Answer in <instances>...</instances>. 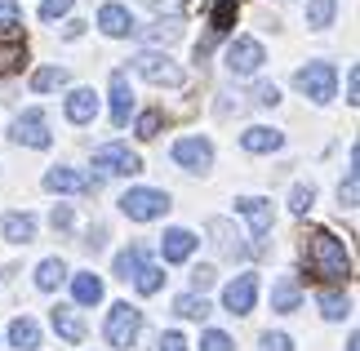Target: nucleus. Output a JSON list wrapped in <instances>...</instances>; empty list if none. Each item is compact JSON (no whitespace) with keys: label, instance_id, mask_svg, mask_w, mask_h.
<instances>
[{"label":"nucleus","instance_id":"nucleus-32","mask_svg":"<svg viewBox=\"0 0 360 351\" xmlns=\"http://www.w3.org/2000/svg\"><path fill=\"white\" fill-rule=\"evenodd\" d=\"M311 205H316V187L311 182H298V187L289 191V209H294V214H307Z\"/></svg>","mask_w":360,"mask_h":351},{"label":"nucleus","instance_id":"nucleus-40","mask_svg":"<svg viewBox=\"0 0 360 351\" xmlns=\"http://www.w3.org/2000/svg\"><path fill=\"white\" fill-rule=\"evenodd\" d=\"M254 103L276 107V103H281V89H276V85H258V89H254Z\"/></svg>","mask_w":360,"mask_h":351},{"label":"nucleus","instance_id":"nucleus-15","mask_svg":"<svg viewBox=\"0 0 360 351\" xmlns=\"http://www.w3.org/2000/svg\"><path fill=\"white\" fill-rule=\"evenodd\" d=\"M129 111H134V94H129V76L112 72V125L124 129L129 125Z\"/></svg>","mask_w":360,"mask_h":351},{"label":"nucleus","instance_id":"nucleus-39","mask_svg":"<svg viewBox=\"0 0 360 351\" xmlns=\"http://www.w3.org/2000/svg\"><path fill=\"white\" fill-rule=\"evenodd\" d=\"M214 285V267H196V272H191V293H205Z\"/></svg>","mask_w":360,"mask_h":351},{"label":"nucleus","instance_id":"nucleus-26","mask_svg":"<svg viewBox=\"0 0 360 351\" xmlns=\"http://www.w3.org/2000/svg\"><path fill=\"white\" fill-rule=\"evenodd\" d=\"M63 280H67V262L63 258H45V262L36 267V289L49 293V289H58Z\"/></svg>","mask_w":360,"mask_h":351},{"label":"nucleus","instance_id":"nucleus-17","mask_svg":"<svg viewBox=\"0 0 360 351\" xmlns=\"http://www.w3.org/2000/svg\"><path fill=\"white\" fill-rule=\"evenodd\" d=\"M298 302H302L298 276H281V280H276V285H271V312L289 316V312H298Z\"/></svg>","mask_w":360,"mask_h":351},{"label":"nucleus","instance_id":"nucleus-37","mask_svg":"<svg viewBox=\"0 0 360 351\" xmlns=\"http://www.w3.org/2000/svg\"><path fill=\"white\" fill-rule=\"evenodd\" d=\"M63 13H72V0H45V5H40V18H45V23L63 18Z\"/></svg>","mask_w":360,"mask_h":351},{"label":"nucleus","instance_id":"nucleus-5","mask_svg":"<svg viewBox=\"0 0 360 351\" xmlns=\"http://www.w3.org/2000/svg\"><path fill=\"white\" fill-rule=\"evenodd\" d=\"M236 214H245V222H249V241H254L249 249L262 254V241H267V231H271V200H262V196H240Z\"/></svg>","mask_w":360,"mask_h":351},{"label":"nucleus","instance_id":"nucleus-28","mask_svg":"<svg viewBox=\"0 0 360 351\" xmlns=\"http://www.w3.org/2000/svg\"><path fill=\"white\" fill-rule=\"evenodd\" d=\"M334 13H338V0H307V27H329L334 23Z\"/></svg>","mask_w":360,"mask_h":351},{"label":"nucleus","instance_id":"nucleus-38","mask_svg":"<svg viewBox=\"0 0 360 351\" xmlns=\"http://www.w3.org/2000/svg\"><path fill=\"white\" fill-rule=\"evenodd\" d=\"M262 351H294L289 333H262Z\"/></svg>","mask_w":360,"mask_h":351},{"label":"nucleus","instance_id":"nucleus-4","mask_svg":"<svg viewBox=\"0 0 360 351\" xmlns=\"http://www.w3.org/2000/svg\"><path fill=\"white\" fill-rule=\"evenodd\" d=\"M294 85L311 98V103H334V89H338V72L334 63H307L302 72L294 76Z\"/></svg>","mask_w":360,"mask_h":351},{"label":"nucleus","instance_id":"nucleus-6","mask_svg":"<svg viewBox=\"0 0 360 351\" xmlns=\"http://www.w3.org/2000/svg\"><path fill=\"white\" fill-rule=\"evenodd\" d=\"M13 143H22V147H36V151H45L53 143V134H49V125H45V111L40 107H27L18 120H13V129H9Z\"/></svg>","mask_w":360,"mask_h":351},{"label":"nucleus","instance_id":"nucleus-2","mask_svg":"<svg viewBox=\"0 0 360 351\" xmlns=\"http://www.w3.org/2000/svg\"><path fill=\"white\" fill-rule=\"evenodd\" d=\"M103 333H107V343H112V347H134L138 333H143V312L129 307V302H112Z\"/></svg>","mask_w":360,"mask_h":351},{"label":"nucleus","instance_id":"nucleus-7","mask_svg":"<svg viewBox=\"0 0 360 351\" xmlns=\"http://www.w3.org/2000/svg\"><path fill=\"white\" fill-rule=\"evenodd\" d=\"M262 63H267L262 40H254V36H236V40H231V49H227V72L231 76H254Z\"/></svg>","mask_w":360,"mask_h":351},{"label":"nucleus","instance_id":"nucleus-18","mask_svg":"<svg viewBox=\"0 0 360 351\" xmlns=\"http://www.w3.org/2000/svg\"><path fill=\"white\" fill-rule=\"evenodd\" d=\"M49 320H53V329H58V338H67V343H80V338H85V320H80L76 307H53Z\"/></svg>","mask_w":360,"mask_h":351},{"label":"nucleus","instance_id":"nucleus-23","mask_svg":"<svg viewBox=\"0 0 360 351\" xmlns=\"http://www.w3.org/2000/svg\"><path fill=\"white\" fill-rule=\"evenodd\" d=\"M9 343L18 347V351H36V347H40V325H36L32 316H18V320L9 325Z\"/></svg>","mask_w":360,"mask_h":351},{"label":"nucleus","instance_id":"nucleus-27","mask_svg":"<svg viewBox=\"0 0 360 351\" xmlns=\"http://www.w3.org/2000/svg\"><path fill=\"white\" fill-rule=\"evenodd\" d=\"M174 312L187 316V320H205V316H210V298H205V293H178Z\"/></svg>","mask_w":360,"mask_h":351},{"label":"nucleus","instance_id":"nucleus-19","mask_svg":"<svg viewBox=\"0 0 360 351\" xmlns=\"http://www.w3.org/2000/svg\"><path fill=\"white\" fill-rule=\"evenodd\" d=\"M0 231H5L9 245H32V241H36V218H32V214H5Z\"/></svg>","mask_w":360,"mask_h":351},{"label":"nucleus","instance_id":"nucleus-13","mask_svg":"<svg viewBox=\"0 0 360 351\" xmlns=\"http://www.w3.org/2000/svg\"><path fill=\"white\" fill-rule=\"evenodd\" d=\"M240 147L254 151V156H262V151H281L285 147V134L281 129H267V125H249V129L240 134Z\"/></svg>","mask_w":360,"mask_h":351},{"label":"nucleus","instance_id":"nucleus-12","mask_svg":"<svg viewBox=\"0 0 360 351\" xmlns=\"http://www.w3.org/2000/svg\"><path fill=\"white\" fill-rule=\"evenodd\" d=\"M45 187H49V191L89 196V191H98V182H94L89 174H80V170H49V174H45Z\"/></svg>","mask_w":360,"mask_h":351},{"label":"nucleus","instance_id":"nucleus-30","mask_svg":"<svg viewBox=\"0 0 360 351\" xmlns=\"http://www.w3.org/2000/svg\"><path fill=\"white\" fill-rule=\"evenodd\" d=\"M22 63H27V45H22V40H9V45H0V76L18 72Z\"/></svg>","mask_w":360,"mask_h":351},{"label":"nucleus","instance_id":"nucleus-11","mask_svg":"<svg viewBox=\"0 0 360 351\" xmlns=\"http://www.w3.org/2000/svg\"><path fill=\"white\" fill-rule=\"evenodd\" d=\"M174 160L183 165V170H191V174L210 170V165H214V147H210V138H178V143H174Z\"/></svg>","mask_w":360,"mask_h":351},{"label":"nucleus","instance_id":"nucleus-24","mask_svg":"<svg viewBox=\"0 0 360 351\" xmlns=\"http://www.w3.org/2000/svg\"><path fill=\"white\" fill-rule=\"evenodd\" d=\"M236 13H240V0H218V5H214V18H210V40L227 36L231 23H236Z\"/></svg>","mask_w":360,"mask_h":351},{"label":"nucleus","instance_id":"nucleus-16","mask_svg":"<svg viewBox=\"0 0 360 351\" xmlns=\"http://www.w3.org/2000/svg\"><path fill=\"white\" fill-rule=\"evenodd\" d=\"M98 116V94L94 89H72L67 94V120L72 125H89Z\"/></svg>","mask_w":360,"mask_h":351},{"label":"nucleus","instance_id":"nucleus-41","mask_svg":"<svg viewBox=\"0 0 360 351\" xmlns=\"http://www.w3.org/2000/svg\"><path fill=\"white\" fill-rule=\"evenodd\" d=\"M160 351H187V338L178 329H169V333H160Z\"/></svg>","mask_w":360,"mask_h":351},{"label":"nucleus","instance_id":"nucleus-36","mask_svg":"<svg viewBox=\"0 0 360 351\" xmlns=\"http://www.w3.org/2000/svg\"><path fill=\"white\" fill-rule=\"evenodd\" d=\"M200 351H231V338H227L223 329H210V333L200 338Z\"/></svg>","mask_w":360,"mask_h":351},{"label":"nucleus","instance_id":"nucleus-8","mask_svg":"<svg viewBox=\"0 0 360 351\" xmlns=\"http://www.w3.org/2000/svg\"><path fill=\"white\" fill-rule=\"evenodd\" d=\"M134 72L143 76V80H151V85H169V89H178L187 80L183 67H174V58H165V53H138Z\"/></svg>","mask_w":360,"mask_h":351},{"label":"nucleus","instance_id":"nucleus-9","mask_svg":"<svg viewBox=\"0 0 360 351\" xmlns=\"http://www.w3.org/2000/svg\"><path fill=\"white\" fill-rule=\"evenodd\" d=\"M94 170H103V174H138L143 170V156L129 151L124 143H107V147L94 151Z\"/></svg>","mask_w":360,"mask_h":351},{"label":"nucleus","instance_id":"nucleus-31","mask_svg":"<svg viewBox=\"0 0 360 351\" xmlns=\"http://www.w3.org/2000/svg\"><path fill=\"white\" fill-rule=\"evenodd\" d=\"M178 36H183L178 23H156V27H147V32H138V40H160V45H174Z\"/></svg>","mask_w":360,"mask_h":351},{"label":"nucleus","instance_id":"nucleus-25","mask_svg":"<svg viewBox=\"0 0 360 351\" xmlns=\"http://www.w3.org/2000/svg\"><path fill=\"white\" fill-rule=\"evenodd\" d=\"M316 307H321V316H325V320H342V316L352 312L347 293H338V289H321V293H316Z\"/></svg>","mask_w":360,"mask_h":351},{"label":"nucleus","instance_id":"nucleus-43","mask_svg":"<svg viewBox=\"0 0 360 351\" xmlns=\"http://www.w3.org/2000/svg\"><path fill=\"white\" fill-rule=\"evenodd\" d=\"M347 103H352V107L360 103V72H356V67L347 72Z\"/></svg>","mask_w":360,"mask_h":351},{"label":"nucleus","instance_id":"nucleus-14","mask_svg":"<svg viewBox=\"0 0 360 351\" xmlns=\"http://www.w3.org/2000/svg\"><path fill=\"white\" fill-rule=\"evenodd\" d=\"M191 249H196V236H191L187 227H169V231L160 236V254H165V262H187Z\"/></svg>","mask_w":360,"mask_h":351},{"label":"nucleus","instance_id":"nucleus-35","mask_svg":"<svg viewBox=\"0 0 360 351\" xmlns=\"http://www.w3.org/2000/svg\"><path fill=\"white\" fill-rule=\"evenodd\" d=\"M160 125H165L160 111H143V116H138V138H156Z\"/></svg>","mask_w":360,"mask_h":351},{"label":"nucleus","instance_id":"nucleus-1","mask_svg":"<svg viewBox=\"0 0 360 351\" xmlns=\"http://www.w3.org/2000/svg\"><path fill=\"white\" fill-rule=\"evenodd\" d=\"M302 262L321 285H342L352 276V258L334 231H307L302 236Z\"/></svg>","mask_w":360,"mask_h":351},{"label":"nucleus","instance_id":"nucleus-10","mask_svg":"<svg viewBox=\"0 0 360 351\" xmlns=\"http://www.w3.org/2000/svg\"><path fill=\"white\" fill-rule=\"evenodd\" d=\"M254 302H258V276H249V272L236 276L223 289V307H227L231 316H249V312H254Z\"/></svg>","mask_w":360,"mask_h":351},{"label":"nucleus","instance_id":"nucleus-22","mask_svg":"<svg viewBox=\"0 0 360 351\" xmlns=\"http://www.w3.org/2000/svg\"><path fill=\"white\" fill-rule=\"evenodd\" d=\"M72 298H76L80 307H94V302H103V280L94 276V272H80V276H72Z\"/></svg>","mask_w":360,"mask_h":351},{"label":"nucleus","instance_id":"nucleus-20","mask_svg":"<svg viewBox=\"0 0 360 351\" xmlns=\"http://www.w3.org/2000/svg\"><path fill=\"white\" fill-rule=\"evenodd\" d=\"M98 27L107 36H129L134 32V18H129V9L124 5H103L98 9Z\"/></svg>","mask_w":360,"mask_h":351},{"label":"nucleus","instance_id":"nucleus-3","mask_svg":"<svg viewBox=\"0 0 360 351\" xmlns=\"http://www.w3.org/2000/svg\"><path fill=\"white\" fill-rule=\"evenodd\" d=\"M165 209H169V196L156 191V187H134L120 196V214L134 218V222H151V218H165Z\"/></svg>","mask_w":360,"mask_h":351},{"label":"nucleus","instance_id":"nucleus-33","mask_svg":"<svg viewBox=\"0 0 360 351\" xmlns=\"http://www.w3.org/2000/svg\"><path fill=\"white\" fill-rule=\"evenodd\" d=\"M22 27V9H18V0H0V32H18Z\"/></svg>","mask_w":360,"mask_h":351},{"label":"nucleus","instance_id":"nucleus-34","mask_svg":"<svg viewBox=\"0 0 360 351\" xmlns=\"http://www.w3.org/2000/svg\"><path fill=\"white\" fill-rule=\"evenodd\" d=\"M134 285H138V293H156L165 285V272H160V267H143V272L134 276Z\"/></svg>","mask_w":360,"mask_h":351},{"label":"nucleus","instance_id":"nucleus-42","mask_svg":"<svg viewBox=\"0 0 360 351\" xmlns=\"http://www.w3.org/2000/svg\"><path fill=\"white\" fill-rule=\"evenodd\" d=\"M49 222H53V231H67V227H72V205H58L49 214Z\"/></svg>","mask_w":360,"mask_h":351},{"label":"nucleus","instance_id":"nucleus-29","mask_svg":"<svg viewBox=\"0 0 360 351\" xmlns=\"http://www.w3.org/2000/svg\"><path fill=\"white\" fill-rule=\"evenodd\" d=\"M67 85V67H40L32 76V89L36 94H49V89H63Z\"/></svg>","mask_w":360,"mask_h":351},{"label":"nucleus","instance_id":"nucleus-21","mask_svg":"<svg viewBox=\"0 0 360 351\" xmlns=\"http://www.w3.org/2000/svg\"><path fill=\"white\" fill-rule=\"evenodd\" d=\"M143 267H147V249L143 245H129V249H120V254H116L112 272H116V280H134Z\"/></svg>","mask_w":360,"mask_h":351}]
</instances>
